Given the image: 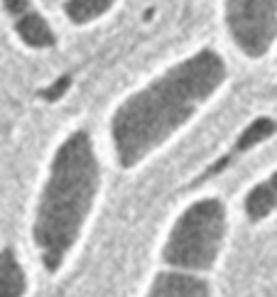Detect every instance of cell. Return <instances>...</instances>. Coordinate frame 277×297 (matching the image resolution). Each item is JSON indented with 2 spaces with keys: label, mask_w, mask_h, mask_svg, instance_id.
Listing matches in <instances>:
<instances>
[{
  "label": "cell",
  "mask_w": 277,
  "mask_h": 297,
  "mask_svg": "<svg viewBox=\"0 0 277 297\" xmlns=\"http://www.w3.org/2000/svg\"><path fill=\"white\" fill-rule=\"evenodd\" d=\"M142 297H216L211 275L162 268L152 275Z\"/></svg>",
  "instance_id": "6"
},
{
  "label": "cell",
  "mask_w": 277,
  "mask_h": 297,
  "mask_svg": "<svg viewBox=\"0 0 277 297\" xmlns=\"http://www.w3.org/2000/svg\"><path fill=\"white\" fill-rule=\"evenodd\" d=\"M30 275L13 246L0 248V297H27Z\"/></svg>",
  "instance_id": "8"
},
{
  "label": "cell",
  "mask_w": 277,
  "mask_h": 297,
  "mask_svg": "<svg viewBox=\"0 0 277 297\" xmlns=\"http://www.w3.org/2000/svg\"><path fill=\"white\" fill-rule=\"evenodd\" d=\"M231 69L214 47H201L115 103L108 118L113 162L133 172L182 133L228 84Z\"/></svg>",
  "instance_id": "1"
},
{
  "label": "cell",
  "mask_w": 277,
  "mask_h": 297,
  "mask_svg": "<svg viewBox=\"0 0 277 297\" xmlns=\"http://www.w3.org/2000/svg\"><path fill=\"white\" fill-rule=\"evenodd\" d=\"M272 94H275V98H277V84H275V89H272Z\"/></svg>",
  "instance_id": "12"
},
{
  "label": "cell",
  "mask_w": 277,
  "mask_h": 297,
  "mask_svg": "<svg viewBox=\"0 0 277 297\" xmlns=\"http://www.w3.org/2000/svg\"><path fill=\"white\" fill-rule=\"evenodd\" d=\"M228 42L248 62H262L277 47V0H221Z\"/></svg>",
  "instance_id": "4"
},
{
  "label": "cell",
  "mask_w": 277,
  "mask_h": 297,
  "mask_svg": "<svg viewBox=\"0 0 277 297\" xmlns=\"http://www.w3.org/2000/svg\"><path fill=\"white\" fill-rule=\"evenodd\" d=\"M243 214L253 224L270 219L277 214V170H272L267 177L255 182L243 197Z\"/></svg>",
  "instance_id": "7"
},
{
  "label": "cell",
  "mask_w": 277,
  "mask_h": 297,
  "mask_svg": "<svg viewBox=\"0 0 277 297\" xmlns=\"http://www.w3.org/2000/svg\"><path fill=\"white\" fill-rule=\"evenodd\" d=\"M103 192V162L89 128L69 130L52 150L32 206L30 243L47 273H59L81 243Z\"/></svg>",
  "instance_id": "2"
},
{
  "label": "cell",
  "mask_w": 277,
  "mask_h": 297,
  "mask_svg": "<svg viewBox=\"0 0 277 297\" xmlns=\"http://www.w3.org/2000/svg\"><path fill=\"white\" fill-rule=\"evenodd\" d=\"M118 0H64V17L76 25V27H86L98 20H103Z\"/></svg>",
  "instance_id": "9"
},
{
  "label": "cell",
  "mask_w": 277,
  "mask_h": 297,
  "mask_svg": "<svg viewBox=\"0 0 277 297\" xmlns=\"http://www.w3.org/2000/svg\"><path fill=\"white\" fill-rule=\"evenodd\" d=\"M228 206L206 194L189 202L174 219L160 246V266L184 273L211 275L228 243Z\"/></svg>",
  "instance_id": "3"
},
{
  "label": "cell",
  "mask_w": 277,
  "mask_h": 297,
  "mask_svg": "<svg viewBox=\"0 0 277 297\" xmlns=\"http://www.w3.org/2000/svg\"><path fill=\"white\" fill-rule=\"evenodd\" d=\"M275 130H277L275 121H270V118H255L250 125H246V128H243V133H241L238 138H235V145H233L231 155L248 153L250 147H255V145H260L262 140H267Z\"/></svg>",
  "instance_id": "10"
},
{
  "label": "cell",
  "mask_w": 277,
  "mask_h": 297,
  "mask_svg": "<svg viewBox=\"0 0 277 297\" xmlns=\"http://www.w3.org/2000/svg\"><path fill=\"white\" fill-rule=\"evenodd\" d=\"M3 8L13 22L17 40L27 49H52L57 45V32L52 30L49 20L37 10L32 0H3Z\"/></svg>",
  "instance_id": "5"
},
{
  "label": "cell",
  "mask_w": 277,
  "mask_h": 297,
  "mask_svg": "<svg viewBox=\"0 0 277 297\" xmlns=\"http://www.w3.org/2000/svg\"><path fill=\"white\" fill-rule=\"evenodd\" d=\"M69 84H71V79H69V77H64V79H57V81H54V86L45 91V96H47L49 101H59V96H64V91L69 89Z\"/></svg>",
  "instance_id": "11"
}]
</instances>
